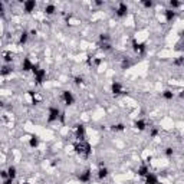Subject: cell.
I'll return each mask as SVG.
<instances>
[{
	"label": "cell",
	"instance_id": "1",
	"mask_svg": "<svg viewBox=\"0 0 184 184\" xmlns=\"http://www.w3.org/2000/svg\"><path fill=\"white\" fill-rule=\"evenodd\" d=\"M75 150H76L78 154L88 157L91 154V144L86 142V141H78V144L75 145Z\"/></svg>",
	"mask_w": 184,
	"mask_h": 184
},
{
	"label": "cell",
	"instance_id": "2",
	"mask_svg": "<svg viewBox=\"0 0 184 184\" xmlns=\"http://www.w3.org/2000/svg\"><path fill=\"white\" fill-rule=\"evenodd\" d=\"M47 115H49V116H47V121H49V122H53V121H58V119L61 118L62 112H61L59 108H56V107H50Z\"/></svg>",
	"mask_w": 184,
	"mask_h": 184
},
{
	"label": "cell",
	"instance_id": "3",
	"mask_svg": "<svg viewBox=\"0 0 184 184\" xmlns=\"http://www.w3.org/2000/svg\"><path fill=\"white\" fill-rule=\"evenodd\" d=\"M127 13H128V6L125 3H119L118 4V9L115 10V15L118 17H124V16H127Z\"/></svg>",
	"mask_w": 184,
	"mask_h": 184
},
{
	"label": "cell",
	"instance_id": "4",
	"mask_svg": "<svg viewBox=\"0 0 184 184\" xmlns=\"http://www.w3.org/2000/svg\"><path fill=\"white\" fill-rule=\"evenodd\" d=\"M62 99H63L65 105H73V102H75V98H73L72 92H69V91L62 92Z\"/></svg>",
	"mask_w": 184,
	"mask_h": 184
},
{
	"label": "cell",
	"instance_id": "5",
	"mask_svg": "<svg viewBox=\"0 0 184 184\" xmlns=\"http://www.w3.org/2000/svg\"><path fill=\"white\" fill-rule=\"evenodd\" d=\"M35 7H36V1H35V0H27V1H23V10H24L26 13L33 12V10H35Z\"/></svg>",
	"mask_w": 184,
	"mask_h": 184
},
{
	"label": "cell",
	"instance_id": "6",
	"mask_svg": "<svg viewBox=\"0 0 184 184\" xmlns=\"http://www.w3.org/2000/svg\"><path fill=\"white\" fill-rule=\"evenodd\" d=\"M111 89H112V92H114L115 95L124 93V88H122V85H121L119 82H114V84L111 85Z\"/></svg>",
	"mask_w": 184,
	"mask_h": 184
},
{
	"label": "cell",
	"instance_id": "7",
	"mask_svg": "<svg viewBox=\"0 0 184 184\" xmlns=\"http://www.w3.org/2000/svg\"><path fill=\"white\" fill-rule=\"evenodd\" d=\"M33 66H35V65L30 62L29 58H24V59H23V62H22V69L23 70H26V72H27V70H32Z\"/></svg>",
	"mask_w": 184,
	"mask_h": 184
},
{
	"label": "cell",
	"instance_id": "8",
	"mask_svg": "<svg viewBox=\"0 0 184 184\" xmlns=\"http://www.w3.org/2000/svg\"><path fill=\"white\" fill-rule=\"evenodd\" d=\"M134 127L137 128L138 131H144V130L147 128V122H145L144 119H137V121L134 122Z\"/></svg>",
	"mask_w": 184,
	"mask_h": 184
},
{
	"label": "cell",
	"instance_id": "9",
	"mask_svg": "<svg viewBox=\"0 0 184 184\" xmlns=\"http://www.w3.org/2000/svg\"><path fill=\"white\" fill-rule=\"evenodd\" d=\"M145 184H158V178H157V176H154L153 173H150V174L145 177Z\"/></svg>",
	"mask_w": 184,
	"mask_h": 184
},
{
	"label": "cell",
	"instance_id": "10",
	"mask_svg": "<svg viewBox=\"0 0 184 184\" xmlns=\"http://www.w3.org/2000/svg\"><path fill=\"white\" fill-rule=\"evenodd\" d=\"M164 16H165V20H167V22H171V20L176 17V10L167 9V10L164 12Z\"/></svg>",
	"mask_w": 184,
	"mask_h": 184
},
{
	"label": "cell",
	"instance_id": "11",
	"mask_svg": "<svg viewBox=\"0 0 184 184\" xmlns=\"http://www.w3.org/2000/svg\"><path fill=\"white\" fill-rule=\"evenodd\" d=\"M98 177H99V180L107 178V177H108V168H105L104 165H99V170H98Z\"/></svg>",
	"mask_w": 184,
	"mask_h": 184
},
{
	"label": "cell",
	"instance_id": "12",
	"mask_svg": "<svg viewBox=\"0 0 184 184\" xmlns=\"http://www.w3.org/2000/svg\"><path fill=\"white\" fill-rule=\"evenodd\" d=\"M79 180H81V183H88V181L91 180V171H89V170L84 171V173L79 176Z\"/></svg>",
	"mask_w": 184,
	"mask_h": 184
},
{
	"label": "cell",
	"instance_id": "13",
	"mask_svg": "<svg viewBox=\"0 0 184 184\" xmlns=\"http://www.w3.org/2000/svg\"><path fill=\"white\" fill-rule=\"evenodd\" d=\"M150 174V168L147 167V165H141L139 168H138V176H142V177H147Z\"/></svg>",
	"mask_w": 184,
	"mask_h": 184
},
{
	"label": "cell",
	"instance_id": "14",
	"mask_svg": "<svg viewBox=\"0 0 184 184\" xmlns=\"http://www.w3.org/2000/svg\"><path fill=\"white\" fill-rule=\"evenodd\" d=\"M7 174H9V178H12V180H15L16 178V167H13V165H10L9 168H7Z\"/></svg>",
	"mask_w": 184,
	"mask_h": 184
},
{
	"label": "cell",
	"instance_id": "15",
	"mask_svg": "<svg viewBox=\"0 0 184 184\" xmlns=\"http://www.w3.org/2000/svg\"><path fill=\"white\" fill-rule=\"evenodd\" d=\"M162 98L167 99V101H171V99L174 98V92L170 91V89H165V91L162 92Z\"/></svg>",
	"mask_w": 184,
	"mask_h": 184
},
{
	"label": "cell",
	"instance_id": "16",
	"mask_svg": "<svg viewBox=\"0 0 184 184\" xmlns=\"http://www.w3.org/2000/svg\"><path fill=\"white\" fill-rule=\"evenodd\" d=\"M55 12H56L55 4H46V7H45V13H46V15H53Z\"/></svg>",
	"mask_w": 184,
	"mask_h": 184
},
{
	"label": "cell",
	"instance_id": "17",
	"mask_svg": "<svg viewBox=\"0 0 184 184\" xmlns=\"http://www.w3.org/2000/svg\"><path fill=\"white\" fill-rule=\"evenodd\" d=\"M29 145H30L32 148H36V147L39 145V138L38 137H30L29 138Z\"/></svg>",
	"mask_w": 184,
	"mask_h": 184
},
{
	"label": "cell",
	"instance_id": "18",
	"mask_svg": "<svg viewBox=\"0 0 184 184\" xmlns=\"http://www.w3.org/2000/svg\"><path fill=\"white\" fill-rule=\"evenodd\" d=\"M27 32H23L22 35H20V39H19V42H20V45H24L26 42H27Z\"/></svg>",
	"mask_w": 184,
	"mask_h": 184
},
{
	"label": "cell",
	"instance_id": "19",
	"mask_svg": "<svg viewBox=\"0 0 184 184\" xmlns=\"http://www.w3.org/2000/svg\"><path fill=\"white\" fill-rule=\"evenodd\" d=\"M178 6H180V1H177V0H171V1H170V7H171V10L177 9Z\"/></svg>",
	"mask_w": 184,
	"mask_h": 184
},
{
	"label": "cell",
	"instance_id": "20",
	"mask_svg": "<svg viewBox=\"0 0 184 184\" xmlns=\"http://www.w3.org/2000/svg\"><path fill=\"white\" fill-rule=\"evenodd\" d=\"M124 125L122 124H116V125H114V131H124Z\"/></svg>",
	"mask_w": 184,
	"mask_h": 184
},
{
	"label": "cell",
	"instance_id": "21",
	"mask_svg": "<svg viewBox=\"0 0 184 184\" xmlns=\"http://www.w3.org/2000/svg\"><path fill=\"white\" fill-rule=\"evenodd\" d=\"M99 39H101V40H102V42H107V40H108V39H109V36H108V35H107V33H102V35H101V36H99Z\"/></svg>",
	"mask_w": 184,
	"mask_h": 184
},
{
	"label": "cell",
	"instance_id": "22",
	"mask_svg": "<svg viewBox=\"0 0 184 184\" xmlns=\"http://www.w3.org/2000/svg\"><path fill=\"white\" fill-rule=\"evenodd\" d=\"M173 154H174V150H173V148H165V155L171 157Z\"/></svg>",
	"mask_w": 184,
	"mask_h": 184
},
{
	"label": "cell",
	"instance_id": "23",
	"mask_svg": "<svg viewBox=\"0 0 184 184\" xmlns=\"http://www.w3.org/2000/svg\"><path fill=\"white\" fill-rule=\"evenodd\" d=\"M142 4H144V7H153V1H148V0H145V1H142Z\"/></svg>",
	"mask_w": 184,
	"mask_h": 184
},
{
	"label": "cell",
	"instance_id": "24",
	"mask_svg": "<svg viewBox=\"0 0 184 184\" xmlns=\"http://www.w3.org/2000/svg\"><path fill=\"white\" fill-rule=\"evenodd\" d=\"M82 81H84V79H82L81 76H76V78H75V84H76V85H81Z\"/></svg>",
	"mask_w": 184,
	"mask_h": 184
},
{
	"label": "cell",
	"instance_id": "25",
	"mask_svg": "<svg viewBox=\"0 0 184 184\" xmlns=\"http://www.w3.org/2000/svg\"><path fill=\"white\" fill-rule=\"evenodd\" d=\"M157 135H158V130H153V131H151V137L155 138Z\"/></svg>",
	"mask_w": 184,
	"mask_h": 184
},
{
	"label": "cell",
	"instance_id": "26",
	"mask_svg": "<svg viewBox=\"0 0 184 184\" xmlns=\"http://www.w3.org/2000/svg\"><path fill=\"white\" fill-rule=\"evenodd\" d=\"M22 184H29V183H22Z\"/></svg>",
	"mask_w": 184,
	"mask_h": 184
}]
</instances>
